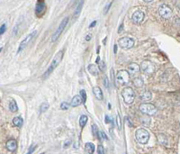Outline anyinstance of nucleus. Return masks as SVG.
Wrapping results in <instances>:
<instances>
[{
    "label": "nucleus",
    "mask_w": 180,
    "mask_h": 154,
    "mask_svg": "<svg viewBox=\"0 0 180 154\" xmlns=\"http://www.w3.org/2000/svg\"><path fill=\"white\" fill-rule=\"evenodd\" d=\"M63 55H64V51H60L59 52L56 53V55L54 56V59L52 60L51 65L49 66V68L47 69V70L44 72V74L42 75V79H46L47 77H49L53 71L54 70L60 65V63L62 61V58H63Z\"/></svg>",
    "instance_id": "nucleus-1"
},
{
    "label": "nucleus",
    "mask_w": 180,
    "mask_h": 154,
    "mask_svg": "<svg viewBox=\"0 0 180 154\" xmlns=\"http://www.w3.org/2000/svg\"><path fill=\"white\" fill-rule=\"evenodd\" d=\"M135 139L139 143L146 144L149 140V133L144 128H139L135 132Z\"/></svg>",
    "instance_id": "nucleus-2"
},
{
    "label": "nucleus",
    "mask_w": 180,
    "mask_h": 154,
    "mask_svg": "<svg viewBox=\"0 0 180 154\" xmlns=\"http://www.w3.org/2000/svg\"><path fill=\"white\" fill-rule=\"evenodd\" d=\"M122 97L123 98V101L125 104L127 105H131L133 103L134 101V97H135V93L133 91V89L130 87H126L123 89L122 91Z\"/></svg>",
    "instance_id": "nucleus-3"
},
{
    "label": "nucleus",
    "mask_w": 180,
    "mask_h": 154,
    "mask_svg": "<svg viewBox=\"0 0 180 154\" xmlns=\"http://www.w3.org/2000/svg\"><path fill=\"white\" fill-rule=\"evenodd\" d=\"M139 108H140V111L142 114L149 116H155L157 114V112H158L157 107L154 105L149 104V103H142V104H141Z\"/></svg>",
    "instance_id": "nucleus-4"
},
{
    "label": "nucleus",
    "mask_w": 180,
    "mask_h": 154,
    "mask_svg": "<svg viewBox=\"0 0 180 154\" xmlns=\"http://www.w3.org/2000/svg\"><path fill=\"white\" fill-rule=\"evenodd\" d=\"M116 82L119 85L124 86L130 82V73L128 70H120L116 74Z\"/></svg>",
    "instance_id": "nucleus-5"
},
{
    "label": "nucleus",
    "mask_w": 180,
    "mask_h": 154,
    "mask_svg": "<svg viewBox=\"0 0 180 154\" xmlns=\"http://www.w3.org/2000/svg\"><path fill=\"white\" fill-rule=\"evenodd\" d=\"M68 23H69V17L67 16V17H65V18L61 21V23L60 24V25H59L58 29H57V30H56V32L53 34V35H52V37H51V41H52V42L57 41V40L60 38V36L61 35V34H62L63 30H64V29H65V27L67 26Z\"/></svg>",
    "instance_id": "nucleus-6"
},
{
    "label": "nucleus",
    "mask_w": 180,
    "mask_h": 154,
    "mask_svg": "<svg viewBox=\"0 0 180 154\" xmlns=\"http://www.w3.org/2000/svg\"><path fill=\"white\" fill-rule=\"evenodd\" d=\"M141 70L146 75H152L155 72V65L149 61H143L141 64Z\"/></svg>",
    "instance_id": "nucleus-7"
},
{
    "label": "nucleus",
    "mask_w": 180,
    "mask_h": 154,
    "mask_svg": "<svg viewBox=\"0 0 180 154\" xmlns=\"http://www.w3.org/2000/svg\"><path fill=\"white\" fill-rule=\"evenodd\" d=\"M36 34H37V31H34L33 33H31L30 34H28L25 38L22 41H21V43L19 44V47H18V50H17V54H19L23 50H25L26 47H27V45L31 42V41L34 39V37L35 36Z\"/></svg>",
    "instance_id": "nucleus-8"
},
{
    "label": "nucleus",
    "mask_w": 180,
    "mask_h": 154,
    "mask_svg": "<svg viewBox=\"0 0 180 154\" xmlns=\"http://www.w3.org/2000/svg\"><path fill=\"white\" fill-rule=\"evenodd\" d=\"M118 43H119V46L122 47L123 49L129 50L134 46V40L130 37H123L118 40Z\"/></svg>",
    "instance_id": "nucleus-9"
},
{
    "label": "nucleus",
    "mask_w": 180,
    "mask_h": 154,
    "mask_svg": "<svg viewBox=\"0 0 180 154\" xmlns=\"http://www.w3.org/2000/svg\"><path fill=\"white\" fill-rule=\"evenodd\" d=\"M159 14L164 19H169L172 16V10L167 5H164L163 4V5H161L159 7Z\"/></svg>",
    "instance_id": "nucleus-10"
},
{
    "label": "nucleus",
    "mask_w": 180,
    "mask_h": 154,
    "mask_svg": "<svg viewBox=\"0 0 180 154\" xmlns=\"http://www.w3.org/2000/svg\"><path fill=\"white\" fill-rule=\"evenodd\" d=\"M46 10V5L44 3L43 0H39V2L37 3L35 8V14L38 16H41L44 14Z\"/></svg>",
    "instance_id": "nucleus-11"
},
{
    "label": "nucleus",
    "mask_w": 180,
    "mask_h": 154,
    "mask_svg": "<svg viewBox=\"0 0 180 154\" xmlns=\"http://www.w3.org/2000/svg\"><path fill=\"white\" fill-rule=\"evenodd\" d=\"M132 19L135 24H141L144 19V13L140 10L135 11L132 15Z\"/></svg>",
    "instance_id": "nucleus-12"
},
{
    "label": "nucleus",
    "mask_w": 180,
    "mask_h": 154,
    "mask_svg": "<svg viewBox=\"0 0 180 154\" xmlns=\"http://www.w3.org/2000/svg\"><path fill=\"white\" fill-rule=\"evenodd\" d=\"M5 146H6V149H7L9 152H15L17 150V142H16L15 139H11V140H9V141L6 143Z\"/></svg>",
    "instance_id": "nucleus-13"
},
{
    "label": "nucleus",
    "mask_w": 180,
    "mask_h": 154,
    "mask_svg": "<svg viewBox=\"0 0 180 154\" xmlns=\"http://www.w3.org/2000/svg\"><path fill=\"white\" fill-rule=\"evenodd\" d=\"M82 103H84V102H83L82 97L79 96V95H76V96L72 98L70 105H71V106H73V107H77V106H80Z\"/></svg>",
    "instance_id": "nucleus-14"
},
{
    "label": "nucleus",
    "mask_w": 180,
    "mask_h": 154,
    "mask_svg": "<svg viewBox=\"0 0 180 154\" xmlns=\"http://www.w3.org/2000/svg\"><path fill=\"white\" fill-rule=\"evenodd\" d=\"M141 70V67L137 64V63H131L128 67V71L130 74L133 75V74H136L138 73L139 71Z\"/></svg>",
    "instance_id": "nucleus-15"
},
{
    "label": "nucleus",
    "mask_w": 180,
    "mask_h": 154,
    "mask_svg": "<svg viewBox=\"0 0 180 154\" xmlns=\"http://www.w3.org/2000/svg\"><path fill=\"white\" fill-rule=\"evenodd\" d=\"M83 5H84V0H80V2L78 3V5L76 7L75 13H74V19H77L78 16L80 15L81 10H82V7H83Z\"/></svg>",
    "instance_id": "nucleus-16"
},
{
    "label": "nucleus",
    "mask_w": 180,
    "mask_h": 154,
    "mask_svg": "<svg viewBox=\"0 0 180 154\" xmlns=\"http://www.w3.org/2000/svg\"><path fill=\"white\" fill-rule=\"evenodd\" d=\"M93 94L95 95V97L98 99V100H103L104 97H103V92L101 90V88L99 87H95L93 88Z\"/></svg>",
    "instance_id": "nucleus-17"
},
{
    "label": "nucleus",
    "mask_w": 180,
    "mask_h": 154,
    "mask_svg": "<svg viewBox=\"0 0 180 154\" xmlns=\"http://www.w3.org/2000/svg\"><path fill=\"white\" fill-rule=\"evenodd\" d=\"M87 70H88V71L92 74V75H94V76H97L98 75V73H99V68H98V66H97V65H95V64H90L88 67H87Z\"/></svg>",
    "instance_id": "nucleus-18"
},
{
    "label": "nucleus",
    "mask_w": 180,
    "mask_h": 154,
    "mask_svg": "<svg viewBox=\"0 0 180 154\" xmlns=\"http://www.w3.org/2000/svg\"><path fill=\"white\" fill-rule=\"evenodd\" d=\"M95 149H96V148H95V145H94L92 143H86V145H85V152H86V153H94Z\"/></svg>",
    "instance_id": "nucleus-19"
},
{
    "label": "nucleus",
    "mask_w": 180,
    "mask_h": 154,
    "mask_svg": "<svg viewBox=\"0 0 180 154\" xmlns=\"http://www.w3.org/2000/svg\"><path fill=\"white\" fill-rule=\"evenodd\" d=\"M152 96L149 91H143L142 93L140 94V98L143 101H149L151 99Z\"/></svg>",
    "instance_id": "nucleus-20"
},
{
    "label": "nucleus",
    "mask_w": 180,
    "mask_h": 154,
    "mask_svg": "<svg viewBox=\"0 0 180 154\" xmlns=\"http://www.w3.org/2000/svg\"><path fill=\"white\" fill-rule=\"evenodd\" d=\"M13 123H14L15 126L20 128V127H22V125H23V123H24V120L22 119V117L16 116V117H15V118L13 119Z\"/></svg>",
    "instance_id": "nucleus-21"
},
{
    "label": "nucleus",
    "mask_w": 180,
    "mask_h": 154,
    "mask_svg": "<svg viewBox=\"0 0 180 154\" xmlns=\"http://www.w3.org/2000/svg\"><path fill=\"white\" fill-rule=\"evenodd\" d=\"M9 110H10L12 113H15V112H17V110H18V106H17V105H16V102H15L14 99H12V100L10 101V103H9Z\"/></svg>",
    "instance_id": "nucleus-22"
},
{
    "label": "nucleus",
    "mask_w": 180,
    "mask_h": 154,
    "mask_svg": "<svg viewBox=\"0 0 180 154\" xmlns=\"http://www.w3.org/2000/svg\"><path fill=\"white\" fill-rule=\"evenodd\" d=\"M133 85H134V87H143L144 85V82L143 80H142V77H135L134 79H133Z\"/></svg>",
    "instance_id": "nucleus-23"
},
{
    "label": "nucleus",
    "mask_w": 180,
    "mask_h": 154,
    "mask_svg": "<svg viewBox=\"0 0 180 154\" xmlns=\"http://www.w3.org/2000/svg\"><path fill=\"white\" fill-rule=\"evenodd\" d=\"M92 133H93V136L96 137V138H98L100 140V133L98 132V129H97V126L96 124H93L92 125Z\"/></svg>",
    "instance_id": "nucleus-24"
},
{
    "label": "nucleus",
    "mask_w": 180,
    "mask_h": 154,
    "mask_svg": "<svg viewBox=\"0 0 180 154\" xmlns=\"http://www.w3.org/2000/svg\"><path fill=\"white\" fill-rule=\"evenodd\" d=\"M87 120H88V118H87V116H80V118H79V125H80L81 128H84L85 127L86 123H87Z\"/></svg>",
    "instance_id": "nucleus-25"
},
{
    "label": "nucleus",
    "mask_w": 180,
    "mask_h": 154,
    "mask_svg": "<svg viewBox=\"0 0 180 154\" xmlns=\"http://www.w3.org/2000/svg\"><path fill=\"white\" fill-rule=\"evenodd\" d=\"M49 107H50L49 103H47V102L42 103V104L40 106V114H42V113H44L45 111H47Z\"/></svg>",
    "instance_id": "nucleus-26"
},
{
    "label": "nucleus",
    "mask_w": 180,
    "mask_h": 154,
    "mask_svg": "<svg viewBox=\"0 0 180 154\" xmlns=\"http://www.w3.org/2000/svg\"><path fill=\"white\" fill-rule=\"evenodd\" d=\"M158 139H159V142L160 144H163V145H167L168 143V140H167V137L163 134H159L158 136Z\"/></svg>",
    "instance_id": "nucleus-27"
},
{
    "label": "nucleus",
    "mask_w": 180,
    "mask_h": 154,
    "mask_svg": "<svg viewBox=\"0 0 180 154\" xmlns=\"http://www.w3.org/2000/svg\"><path fill=\"white\" fill-rule=\"evenodd\" d=\"M70 106H71V105H70L68 102H62V103L61 104V110H68V109L70 108Z\"/></svg>",
    "instance_id": "nucleus-28"
},
{
    "label": "nucleus",
    "mask_w": 180,
    "mask_h": 154,
    "mask_svg": "<svg viewBox=\"0 0 180 154\" xmlns=\"http://www.w3.org/2000/svg\"><path fill=\"white\" fill-rule=\"evenodd\" d=\"M80 94H81V97L83 98V102L86 103V100H87V94H86V90L85 89H82L80 90Z\"/></svg>",
    "instance_id": "nucleus-29"
},
{
    "label": "nucleus",
    "mask_w": 180,
    "mask_h": 154,
    "mask_svg": "<svg viewBox=\"0 0 180 154\" xmlns=\"http://www.w3.org/2000/svg\"><path fill=\"white\" fill-rule=\"evenodd\" d=\"M97 153L99 154H104L105 153V148L103 147V145H98L97 147Z\"/></svg>",
    "instance_id": "nucleus-30"
},
{
    "label": "nucleus",
    "mask_w": 180,
    "mask_h": 154,
    "mask_svg": "<svg viewBox=\"0 0 180 154\" xmlns=\"http://www.w3.org/2000/svg\"><path fill=\"white\" fill-rule=\"evenodd\" d=\"M98 68H99L100 71H104L105 69H106V64H105V62H104V61H100V62H99V65H98Z\"/></svg>",
    "instance_id": "nucleus-31"
},
{
    "label": "nucleus",
    "mask_w": 180,
    "mask_h": 154,
    "mask_svg": "<svg viewBox=\"0 0 180 154\" xmlns=\"http://www.w3.org/2000/svg\"><path fill=\"white\" fill-rule=\"evenodd\" d=\"M18 28H19V25L16 24L15 26L14 29H13V36H15V35L17 34V33H18Z\"/></svg>",
    "instance_id": "nucleus-32"
},
{
    "label": "nucleus",
    "mask_w": 180,
    "mask_h": 154,
    "mask_svg": "<svg viewBox=\"0 0 180 154\" xmlns=\"http://www.w3.org/2000/svg\"><path fill=\"white\" fill-rule=\"evenodd\" d=\"M5 29H6L5 24L2 25H1V30H0V35H3V34H4V33L5 32Z\"/></svg>",
    "instance_id": "nucleus-33"
},
{
    "label": "nucleus",
    "mask_w": 180,
    "mask_h": 154,
    "mask_svg": "<svg viewBox=\"0 0 180 154\" xmlns=\"http://www.w3.org/2000/svg\"><path fill=\"white\" fill-rule=\"evenodd\" d=\"M70 143H71V141H70V140H68V141H66V142L64 143L63 148H64V149H68V148L70 147Z\"/></svg>",
    "instance_id": "nucleus-34"
},
{
    "label": "nucleus",
    "mask_w": 180,
    "mask_h": 154,
    "mask_svg": "<svg viewBox=\"0 0 180 154\" xmlns=\"http://www.w3.org/2000/svg\"><path fill=\"white\" fill-rule=\"evenodd\" d=\"M36 149V145H32L30 148H29V150H28V154H31L33 153L34 152V150Z\"/></svg>",
    "instance_id": "nucleus-35"
},
{
    "label": "nucleus",
    "mask_w": 180,
    "mask_h": 154,
    "mask_svg": "<svg viewBox=\"0 0 180 154\" xmlns=\"http://www.w3.org/2000/svg\"><path fill=\"white\" fill-rule=\"evenodd\" d=\"M112 4H113V1H112L111 3H109V4H108L106 6V10L104 11V12H105V14H107V12H108V11H109V9H110V7L112 6Z\"/></svg>",
    "instance_id": "nucleus-36"
},
{
    "label": "nucleus",
    "mask_w": 180,
    "mask_h": 154,
    "mask_svg": "<svg viewBox=\"0 0 180 154\" xmlns=\"http://www.w3.org/2000/svg\"><path fill=\"white\" fill-rule=\"evenodd\" d=\"M104 84H105V87H106V88H108L109 87V84H108V79L107 77H105V78H104Z\"/></svg>",
    "instance_id": "nucleus-37"
},
{
    "label": "nucleus",
    "mask_w": 180,
    "mask_h": 154,
    "mask_svg": "<svg viewBox=\"0 0 180 154\" xmlns=\"http://www.w3.org/2000/svg\"><path fill=\"white\" fill-rule=\"evenodd\" d=\"M100 134H101V136L103 137V139H104V140H108V137L106 136V134L104 132H101V133H100Z\"/></svg>",
    "instance_id": "nucleus-38"
},
{
    "label": "nucleus",
    "mask_w": 180,
    "mask_h": 154,
    "mask_svg": "<svg viewBox=\"0 0 180 154\" xmlns=\"http://www.w3.org/2000/svg\"><path fill=\"white\" fill-rule=\"evenodd\" d=\"M97 21H93V22H92V24L89 25V28H93V27L97 25Z\"/></svg>",
    "instance_id": "nucleus-39"
},
{
    "label": "nucleus",
    "mask_w": 180,
    "mask_h": 154,
    "mask_svg": "<svg viewBox=\"0 0 180 154\" xmlns=\"http://www.w3.org/2000/svg\"><path fill=\"white\" fill-rule=\"evenodd\" d=\"M105 119H106V123H109L112 122V120H110V118H109V116H106Z\"/></svg>",
    "instance_id": "nucleus-40"
},
{
    "label": "nucleus",
    "mask_w": 180,
    "mask_h": 154,
    "mask_svg": "<svg viewBox=\"0 0 180 154\" xmlns=\"http://www.w3.org/2000/svg\"><path fill=\"white\" fill-rule=\"evenodd\" d=\"M117 124H118L119 129H121V121H120V117L119 116L117 117Z\"/></svg>",
    "instance_id": "nucleus-41"
},
{
    "label": "nucleus",
    "mask_w": 180,
    "mask_h": 154,
    "mask_svg": "<svg viewBox=\"0 0 180 154\" xmlns=\"http://www.w3.org/2000/svg\"><path fill=\"white\" fill-rule=\"evenodd\" d=\"M91 38H92V34H87V37H86V41H89L91 40Z\"/></svg>",
    "instance_id": "nucleus-42"
},
{
    "label": "nucleus",
    "mask_w": 180,
    "mask_h": 154,
    "mask_svg": "<svg viewBox=\"0 0 180 154\" xmlns=\"http://www.w3.org/2000/svg\"><path fill=\"white\" fill-rule=\"evenodd\" d=\"M123 24H121V25H120V27L118 29V33H121L123 31Z\"/></svg>",
    "instance_id": "nucleus-43"
},
{
    "label": "nucleus",
    "mask_w": 180,
    "mask_h": 154,
    "mask_svg": "<svg viewBox=\"0 0 180 154\" xmlns=\"http://www.w3.org/2000/svg\"><path fill=\"white\" fill-rule=\"evenodd\" d=\"M126 120L128 121V124H129V126H130V127H132V126H133V123H132V122L130 121V119H129V117H127V118H126Z\"/></svg>",
    "instance_id": "nucleus-44"
},
{
    "label": "nucleus",
    "mask_w": 180,
    "mask_h": 154,
    "mask_svg": "<svg viewBox=\"0 0 180 154\" xmlns=\"http://www.w3.org/2000/svg\"><path fill=\"white\" fill-rule=\"evenodd\" d=\"M113 52H114V53L117 52V45H116V44H115L114 47H113Z\"/></svg>",
    "instance_id": "nucleus-45"
},
{
    "label": "nucleus",
    "mask_w": 180,
    "mask_h": 154,
    "mask_svg": "<svg viewBox=\"0 0 180 154\" xmlns=\"http://www.w3.org/2000/svg\"><path fill=\"white\" fill-rule=\"evenodd\" d=\"M97 61V63H99V62H100V58H99V57H97V61Z\"/></svg>",
    "instance_id": "nucleus-46"
},
{
    "label": "nucleus",
    "mask_w": 180,
    "mask_h": 154,
    "mask_svg": "<svg viewBox=\"0 0 180 154\" xmlns=\"http://www.w3.org/2000/svg\"><path fill=\"white\" fill-rule=\"evenodd\" d=\"M144 2H146V3H150V2H152L153 0H143Z\"/></svg>",
    "instance_id": "nucleus-47"
},
{
    "label": "nucleus",
    "mask_w": 180,
    "mask_h": 154,
    "mask_svg": "<svg viewBox=\"0 0 180 154\" xmlns=\"http://www.w3.org/2000/svg\"><path fill=\"white\" fill-rule=\"evenodd\" d=\"M178 6L179 7V9H180V2H179V3H178Z\"/></svg>",
    "instance_id": "nucleus-48"
}]
</instances>
